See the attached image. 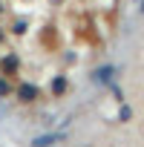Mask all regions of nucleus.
<instances>
[{"mask_svg":"<svg viewBox=\"0 0 144 147\" xmlns=\"http://www.w3.org/2000/svg\"><path fill=\"white\" fill-rule=\"evenodd\" d=\"M17 98H20V101H35V98H38V90H35L32 84H23V87L17 90Z\"/></svg>","mask_w":144,"mask_h":147,"instance_id":"obj_2","label":"nucleus"},{"mask_svg":"<svg viewBox=\"0 0 144 147\" xmlns=\"http://www.w3.org/2000/svg\"><path fill=\"white\" fill-rule=\"evenodd\" d=\"M3 69H6V72H15V69H17V58H15V55H9V58L3 61Z\"/></svg>","mask_w":144,"mask_h":147,"instance_id":"obj_4","label":"nucleus"},{"mask_svg":"<svg viewBox=\"0 0 144 147\" xmlns=\"http://www.w3.org/2000/svg\"><path fill=\"white\" fill-rule=\"evenodd\" d=\"M52 92H55V95L66 92V78H55V81H52Z\"/></svg>","mask_w":144,"mask_h":147,"instance_id":"obj_3","label":"nucleus"},{"mask_svg":"<svg viewBox=\"0 0 144 147\" xmlns=\"http://www.w3.org/2000/svg\"><path fill=\"white\" fill-rule=\"evenodd\" d=\"M9 92H12V87H9L3 78H0V95H9Z\"/></svg>","mask_w":144,"mask_h":147,"instance_id":"obj_5","label":"nucleus"},{"mask_svg":"<svg viewBox=\"0 0 144 147\" xmlns=\"http://www.w3.org/2000/svg\"><path fill=\"white\" fill-rule=\"evenodd\" d=\"M63 138V133H49V136H38L35 141H32V147H52L55 141H61Z\"/></svg>","mask_w":144,"mask_h":147,"instance_id":"obj_1","label":"nucleus"}]
</instances>
